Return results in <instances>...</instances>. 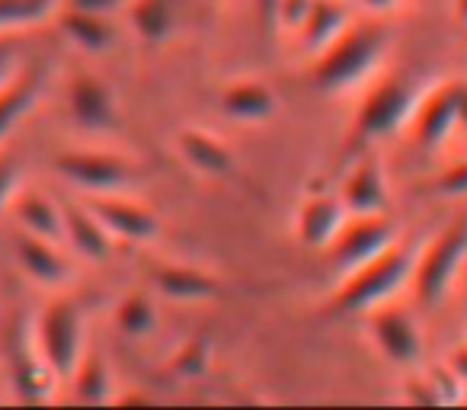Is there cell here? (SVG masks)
<instances>
[{"label": "cell", "mask_w": 467, "mask_h": 410, "mask_svg": "<svg viewBox=\"0 0 467 410\" xmlns=\"http://www.w3.org/2000/svg\"><path fill=\"white\" fill-rule=\"evenodd\" d=\"M16 250V263L23 267V273L36 282V286H46V289H65L74 282V263L67 260L65 254L58 250V241L52 237H39V235H16L14 241Z\"/></svg>", "instance_id": "14"}, {"label": "cell", "mask_w": 467, "mask_h": 410, "mask_svg": "<svg viewBox=\"0 0 467 410\" xmlns=\"http://www.w3.org/2000/svg\"><path fill=\"white\" fill-rule=\"evenodd\" d=\"M71 382H74V397H78L80 404H109L112 401V372L99 350H90V346H87L78 369L71 372Z\"/></svg>", "instance_id": "24"}, {"label": "cell", "mask_w": 467, "mask_h": 410, "mask_svg": "<svg viewBox=\"0 0 467 410\" xmlns=\"http://www.w3.org/2000/svg\"><path fill=\"white\" fill-rule=\"evenodd\" d=\"M420 97L422 93L416 90V84L410 78H403V74L378 78L375 84L368 87V93L362 97V103H358L356 119H352V125H349L346 148L365 151L368 144L384 142V138L407 129Z\"/></svg>", "instance_id": "3"}, {"label": "cell", "mask_w": 467, "mask_h": 410, "mask_svg": "<svg viewBox=\"0 0 467 410\" xmlns=\"http://www.w3.org/2000/svg\"><path fill=\"white\" fill-rule=\"evenodd\" d=\"M208 363H212V340L195 333V337L182 340L173 350V356H170V375L182 378V382H192V378L205 375Z\"/></svg>", "instance_id": "27"}, {"label": "cell", "mask_w": 467, "mask_h": 410, "mask_svg": "<svg viewBox=\"0 0 467 410\" xmlns=\"http://www.w3.org/2000/svg\"><path fill=\"white\" fill-rule=\"evenodd\" d=\"M461 129H467V87H464V122H461Z\"/></svg>", "instance_id": "39"}, {"label": "cell", "mask_w": 467, "mask_h": 410, "mask_svg": "<svg viewBox=\"0 0 467 410\" xmlns=\"http://www.w3.org/2000/svg\"><path fill=\"white\" fill-rule=\"evenodd\" d=\"M58 29L87 55L109 52L112 42H116V26L109 23V16L93 14V10L67 7L65 14L58 16Z\"/></svg>", "instance_id": "23"}, {"label": "cell", "mask_w": 467, "mask_h": 410, "mask_svg": "<svg viewBox=\"0 0 467 410\" xmlns=\"http://www.w3.org/2000/svg\"><path fill=\"white\" fill-rule=\"evenodd\" d=\"M413 263L416 254L403 244H394L375 260L362 263L352 273L343 276L337 292L327 299L324 314L327 318H356V314H368L371 308L388 305L400 289L410 286L413 279Z\"/></svg>", "instance_id": "1"}, {"label": "cell", "mask_w": 467, "mask_h": 410, "mask_svg": "<svg viewBox=\"0 0 467 410\" xmlns=\"http://www.w3.org/2000/svg\"><path fill=\"white\" fill-rule=\"evenodd\" d=\"M397 244V225L390 222V216H349L346 225L339 228V235L327 247V260L339 276L352 273L362 263L375 260L378 254H384L388 247Z\"/></svg>", "instance_id": "8"}, {"label": "cell", "mask_w": 467, "mask_h": 410, "mask_svg": "<svg viewBox=\"0 0 467 410\" xmlns=\"http://www.w3.org/2000/svg\"><path fill=\"white\" fill-rule=\"evenodd\" d=\"M349 23L352 16L346 0H314L311 14L305 16V23L298 29L301 48H307L311 55H320L349 29Z\"/></svg>", "instance_id": "22"}, {"label": "cell", "mask_w": 467, "mask_h": 410, "mask_svg": "<svg viewBox=\"0 0 467 410\" xmlns=\"http://www.w3.org/2000/svg\"><path fill=\"white\" fill-rule=\"evenodd\" d=\"M154 289L170 301H214L227 292V282L208 269L189 267V263H163L154 269Z\"/></svg>", "instance_id": "16"}, {"label": "cell", "mask_w": 467, "mask_h": 410, "mask_svg": "<svg viewBox=\"0 0 467 410\" xmlns=\"http://www.w3.org/2000/svg\"><path fill=\"white\" fill-rule=\"evenodd\" d=\"M432 193L441 195V199H461L467 195V157L451 167H445L439 176L432 180Z\"/></svg>", "instance_id": "30"}, {"label": "cell", "mask_w": 467, "mask_h": 410, "mask_svg": "<svg viewBox=\"0 0 467 410\" xmlns=\"http://www.w3.org/2000/svg\"><path fill=\"white\" fill-rule=\"evenodd\" d=\"M407 401L410 404H441V394L429 372H420V375L407 378Z\"/></svg>", "instance_id": "32"}, {"label": "cell", "mask_w": 467, "mask_h": 410, "mask_svg": "<svg viewBox=\"0 0 467 410\" xmlns=\"http://www.w3.org/2000/svg\"><path fill=\"white\" fill-rule=\"evenodd\" d=\"M311 7H314V0H279V10H275V26L298 33L301 23H305V16L311 14Z\"/></svg>", "instance_id": "31"}, {"label": "cell", "mask_w": 467, "mask_h": 410, "mask_svg": "<svg viewBox=\"0 0 467 410\" xmlns=\"http://www.w3.org/2000/svg\"><path fill=\"white\" fill-rule=\"evenodd\" d=\"M388 48V29L378 23H349L343 36L314 55L311 84L320 93H346L378 71Z\"/></svg>", "instance_id": "2"}, {"label": "cell", "mask_w": 467, "mask_h": 410, "mask_svg": "<svg viewBox=\"0 0 467 410\" xmlns=\"http://www.w3.org/2000/svg\"><path fill=\"white\" fill-rule=\"evenodd\" d=\"M176 151L186 161V167H192L195 173L212 176V180H224V176H234L237 170V161H234V151L221 142L214 131L199 129V125H186L176 135Z\"/></svg>", "instance_id": "17"}, {"label": "cell", "mask_w": 467, "mask_h": 410, "mask_svg": "<svg viewBox=\"0 0 467 410\" xmlns=\"http://www.w3.org/2000/svg\"><path fill=\"white\" fill-rule=\"evenodd\" d=\"M275 10H279V0H256V14H260V26L266 36L275 33Z\"/></svg>", "instance_id": "35"}, {"label": "cell", "mask_w": 467, "mask_h": 410, "mask_svg": "<svg viewBox=\"0 0 467 410\" xmlns=\"http://www.w3.org/2000/svg\"><path fill=\"white\" fill-rule=\"evenodd\" d=\"M346 218H349V209L343 205L339 193H311L301 199L295 212V237L311 250H327Z\"/></svg>", "instance_id": "13"}, {"label": "cell", "mask_w": 467, "mask_h": 410, "mask_svg": "<svg viewBox=\"0 0 467 410\" xmlns=\"http://www.w3.org/2000/svg\"><path fill=\"white\" fill-rule=\"evenodd\" d=\"M20 71V46L10 36H0V87Z\"/></svg>", "instance_id": "33"}, {"label": "cell", "mask_w": 467, "mask_h": 410, "mask_svg": "<svg viewBox=\"0 0 467 410\" xmlns=\"http://www.w3.org/2000/svg\"><path fill=\"white\" fill-rule=\"evenodd\" d=\"M65 241L71 244L84 260H93V263L109 260L119 244L87 202H67L65 205Z\"/></svg>", "instance_id": "18"}, {"label": "cell", "mask_w": 467, "mask_h": 410, "mask_svg": "<svg viewBox=\"0 0 467 410\" xmlns=\"http://www.w3.org/2000/svg\"><path fill=\"white\" fill-rule=\"evenodd\" d=\"M129 23H131V29H135L138 39L150 42V46L167 42L176 29L173 0H131Z\"/></svg>", "instance_id": "25"}, {"label": "cell", "mask_w": 467, "mask_h": 410, "mask_svg": "<svg viewBox=\"0 0 467 410\" xmlns=\"http://www.w3.org/2000/svg\"><path fill=\"white\" fill-rule=\"evenodd\" d=\"M61 375L48 365V359L39 352V346L33 343V333H29V343H16L10 352V384H14L16 401L23 404H48L55 397Z\"/></svg>", "instance_id": "15"}, {"label": "cell", "mask_w": 467, "mask_h": 410, "mask_svg": "<svg viewBox=\"0 0 467 410\" xmlns=\"http://www.w3.org/2000/svg\"><path fill=\"white\" fill-rule=\"evenodd\" d=\"M29 333H33V343L39 346V352L48 359V365L61 375V382L71 378L87 350L84 308L78 305V299H71V295L48 299L36 314Z\"/></svg>", "instance_id": "6"}, {"label": "cell", "mask_w": 467, "mask_h": 410, "mask_svg": "<svg viewBox=\"0 0 467 410\" xmlns=\"http://www.w3.org/2000/svg\"><path fill=\"white\" fill-rule=\"evenodd\" d=\"M275 110H279V97L260 78L237 80L221 93V112L231 116L234 122H266Z\"/></svg>", "instance_id": "21"}, {"label": "cell", "mask_w": 467, "mask_h": 410, "mask_svg": "<svg viewBox=\"0 0 467 410\" xmlns=\"http://www.w3.org/2000/svg\"><path fill=\"white\" fill-rule=\"evenodd\" d=\"M93 212L99 216V222L109 228V235L116 241L125 244H148L161 235V218L154 209H148L144 202H135L122 193H99L87 199Z\"/></svg>", "instance_id": "10"}, {"label": "cell", "mask_w": 467, "mask_h": 410, "mask_svg": "<svg viewBox=\"0 0 467 410\" xmlns=\"http://www.w3.org/2000/svg\"><path fill=\"white\" fill-rule=\"evenodd\" d=\"M58 7L61 0H0V33L4 29L39 26Z\"/></svg>", "instance_id": "28"}, {"label": "cell", "mask_w": 467, "mask_h": 410, "mask_svg": "<svg viewBox=\"0 0 467 410\" xmlns=\"http://www.w3.org/2000/svg\"><path fill=\"white\" fill-rule=\"evenodd\" d=\"M125 0H67V7H78V10H93V14H106L109 16L112 10L122 7Z\"/></svg>", "instance_id": "34"}, {"label": "cell", "mask_w": 467, "mask_h": 410, "mask_svg": "<svg viewBox=\"0 0 467 410\" xmlns=\"http://www.w3.org/2000/svg\"><path fill=\"white\" fill-rule=\"evenodd\" d=\"M467 269V212L454 216L413 263V295L422 305H435L451 292L454 279Z\"/></svg>", "instance_id": "4"}, {"label": "cell", "mask_w": 467, "mask_h": 410, "mask_svg": "<svg viewBox=\"0 0 467 410\" xmlns=\"http://www.w3.org/2000/svg\"><path fill=\"white\" fill-rule=\"evenodd\" d=\"M42 84H46V68L26 65L0 87V148L10 138V131L16 129V122L33 112L36 100L42 93Z\"/></svg>", "instance_id": "19"}, {"label": "cell", "mask_w": 467, "mask_h": 410, "mask_svg": "<svg viewBox=\"0 0 467 410\" xmlns=\"http://www.w3.org/2000/svg\"><path fill=\"white\" fill-rule=\"evenodd\" d=\"M448 369H451L454 375L467 384V343H461L458 350L451 352V359H448Z\"/></svg>", "instance_id": "36"}, {"label": "cell", "mask_w": 467, "mask_h": 410, "mask_svg": "<svg viewBox=\"0 0 467 410\" xmlns=\"http://www.w3.org/2000/svg\"><path fill=\"white\" fill-rule=\"evenodd\" d=\"M20 176L23 167L16 161V154H10L7 148H0V212L10 209L14 195L20 193Z\"/></svg>", "instance_id": "29"}, {"label": "cell", "mask_w": 467, "mask_h": 410, "mask_svg": "<svg viewBox=\"0 0 467 410\" xmlns=\"http://www.w3.org/2000/svg\"><path fill=\"white\" fill-rule=\"evenodd\" d=\"M339 199L349 209V216H384L390 209V186L384 163L365 151L349 167V173L343 176Z\"/></svg>", "instance_id": "11"}, {"label": "cell", "mask_w": 467, "mask_h": 410, "mask_svg": "<svg viewBox=\"0 0 467 410\" xmlns=\"http://www.w3.org/2000/svg\"><path fill=\"white\" fill-rule=\"evenodd\" d=\"M67 112L78 125L90 131H109L119 125V100L116 90L99 74L80 71L67 84Z\"/></svg>", "instance_id": "12"}, {"label": "cell", "mask_w": 467, "mask_h": 410, "mask_svg": "<svg viewBox=\"0 0 467 410\" xmlns=\"http://www.w3.org/2000/svg\"><path fill=\"white\" fill-rule=\"evenodd\" d=\"M464 87L467 80H441L420 97L413 119L407 125L410 138L420 148H441L461 129V122H464Z\"/></svg>", "instance_id": "7"}, {"label": "cell", "mask_w": 467, "mask_h": 410, "mask_svg": "<svg viewBox=\"0 0 467 410\" xmlns=\"http://www.w3.org/2000/svg\"><path fill=\"white\" fill-rule=\"evenodd\" d=\"M365 10H371V14H388V10L400 7L403 0H358Z\"/></svg>", "instance_id": "37"}, {"label": "cell", "mask_w": 467, "mask_h": 410, "mask_svg": "<svg viewBox=\"0 0 467 410\" xmlns=\"http://www.w3.org/2000/svg\"><path fill=\"white\" fill-rule=\"evenodd\" d=\"M10 212L23 225V231L52 241H65V205L55 202L48 193L36 186H20V193L10 202Z\"/></svg>", "instance_id": "20"}, {"label": "cell", "mask_w": 467, "mask_h": 410, "mask_svg": "<svg viewBox=\"0 0 467 410\" xmlns=\"http://www.w3.org/2000/svg\"><path fill=\"white\" fill-rule=\"evenodd\" d=\"M454 14H458L461 26H467V0H454Z\"/></svg>", "instance_id": "38"}, {"label": "cell", "mask_w": 467, "mask_h": 410, "mask_svg": "<svg viewBox=\"0 0 467 410\" xmlns=\"http://www.w3.org/2000/svg\"><path fill=\"white\" fill-rule=\"evenodd\" d=\"M365 327L368 337L375 343V350L381 352L388 363L394 365H416L422 359V327L416 321L413 311L394 305H378L365 314Z\"/></svg>", "instance_id": "9"}, {"label": "cell", "mask_w": 467, "mask_h": 410, "mask_svg": "<svg viewBox=\"0 0 467 410\" xmlns=\"http://www.w3.org/2000/svg\"><path fill=\"white\" fill-rule=\"evenodd\" d=\"M112 318H116V327L125 333V337L138 340V337H148L150 331L157 327V308H154V299H150L148 292H129L122 295V299L116 301V311H112Z\"/></svg>", "instance_id": "26"}, {"label": "cell", "mask_w": 467, "mask_h": 410, "mask_svg": "<svg viewBox=\"0 0 467 410\" xmlns=\"http://www.w3.org/2000/svg\"><path fill=\"white\" fill-rule=\"evenodd\" d=\"M55 173L67 180L71 186L84 189L90 195L99 193H122L144 180L148 167L122 151L106 148H65L52 161Z\"/></svg>", "instance_id": "5"}]
</instances>
